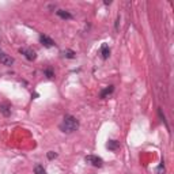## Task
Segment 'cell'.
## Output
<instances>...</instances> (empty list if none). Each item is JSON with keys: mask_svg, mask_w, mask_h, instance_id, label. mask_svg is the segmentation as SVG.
Segmentation results:
<instances>
[{"mask_svg": "<svg viewBox=\"0 0 174 174\" xmlns=\"http://www.w3.org/2000/svg\"><path fill=\"white\" fill-rule=\"evenodd\" d=\"M39 41L42 42V45L44 46H46V48H50V46H55V41L52 38H49L48 36H44L42 34L41 37H39Z\"/></svg>", "mask_w": 174, "mask_h": 174, "instance_id": "5b68a950", "label": "cell"}, {"mask_svg": "<svg viewBox=\"0 0 174 174\" xmlns=\"http://www.w3.org/2000/svg\"><path fill=\"white\" fill-rule=\"evenodd\" d=\"M45 75H46V76H48V77H53V76H55V75H53V71H52L50 68H48V69H45Z\"/></svg>", "mask_w": 174, "mask_h": 174, "instance_id": "5bb4252c", "label": "cell"}, {"mask_svg": "<svg viewBox=\"0 0 174 174\" xmlns=\"http://www.w3.org/2000/svg\"><path fill=\"white\" fill-rule=\"evenodd\" d=\"M64 56H65V57H68V58H74L75 57V53L72 50H67V52H64Z\"/></svg>", "mask_w": 174, "mask_h": 174, "instance_id": "4fadbf2b", "label": "cell"}, {"mask_svg": "<svg viewBox=\"0 0 174 174\" xmlns=\"http://www.w3.org/2000/svg\"><path fill=\"white\" fill-rule=\"evenodd\" d=\"M86 162L87 163H90V164H93V166H95V167H101L103 164V161L99 158V156H95V155H87L86 158Z\"/></svg>", "mask_w": 174, "mask_h": 174, "instance_id": "7a4b0ae2", "label": "cell"}, {"mask_svg": "<svg viewBox=\"0 0 174 174\" xmlns=\"http://www.w3.org/2000/svg\"><path fill=\"white\" fill-rule=\"evenodd\" d=\"M113 90H114V87H113V86L106 87L105 90H102V91H101V98H106V95L112 94V93H113Z\"/></svg>", "mask_w": 174, "mask_h": 174, "instance_id": "30bf717a", "label": "cell"}, {"mask_svg": "<svg viewBox=\"0 0 174 174\" xmlns=\"http://www.w3.org/2000/svg\"><path fill=\"white\" fill-rule=\"evenodd\" d=\"M101 55H102L103 58H107L110 56V49H109V46H107V44H103V45L101 46Z\"/></svg>", "mask_w": 174, "mask_h": 174, "instance_id": "52a82bcc", "label": "cell"}, {"mask_svg": "<svg viewBox=\"0 0 174 174\" xmlns=\"http://www.w3.org/2000/svg\"><path fill=\"white\" fill-rule=\"evenodd\" d=\"M19 52L22 53V55H25V57L27 58V60H30V61L36 60V57H37L36 52L33 50V49H29V48H20Z\"/></svg>", "mask_w": 174, "mask_h": 174, "instance_id": "3957f363", "label": "cell"}, {"mask_svg": "<svg viewBox=\"0 0 174 174\" xmlns=\"http://www.w3.org/2000/svg\"><path fill=\"white\" fill-rule=\"evenodd\" d=\"M0 63L3 65H7V67H10V65L14 64V58L11 57V56H8L7 53H0Z\"/></svg>", "mask_w": 174, "mask_h": 174, "instance_id": "277c9868", "label": "cell"}, {"mask_svg": "<svg viewBox=\"0 0 174 174\" xmlns=\"http://www.w3.org/2000/svg\"><path fill=\"white\" fill-rule=\"evenodd\" d=\"M77 128H79V121L74 116H65L61 125H60V129H61L63 132H67V133L75 132Z\"/></svg>", "mask_w": 174, "mask_h": 174, "instance_id": "6da1fadb", "label": "cell"}, {"mask_svg": "<svg viewBox=\"0 0 174 174\" xmlns=\"http://www.w3.org/2000/svg\"><path fill=\"white\" fill-rule=\"evenodd\" d=\"M0 112L3 113L6 117H8L11 114V109H10V106H8L7 103H1V105H0Z\"/></svg>", "mask_w": 174, "mask_h": 174, "instance_id": "ba28073f", "label": "cell"}, {"mask_svg": "<svg viewBox=\"0 0 174 174\" xmlns=\"http://www.w3.org/2000/svg\"><path fill=\"white\" fill-rule=\"evenodd\" d=\"M106 147L110 150V151H116V150L120 148V143L117 140H109L106 144Z\"/></svg>", "mask_w": 174, "mask_h": 174, "instance_id": "8992f818", "label": "cell"}, {"mask_svg": "<svg viewBox=\"0 0 174 174\" xmlns=\"http://www.w3.org/2000/svg\"><path fill=\"white\" fill-rule=\"evenodd\" d=\"M34 173L36 174H46V171H45V169H44V166L37 164L36 167H34Z\"/></svg>", "mask_w": 174, "mask_h": 174, "instance_id": "8fae6325", "label": "cell"}, {"mask_svg": "<svg viewBox=\"0 0 174 174\" xmlns=\"http://www.w3.org/2000/svg\"><path fill=\"white\" fill-rule=\"evenodd\" d=\"M57 15L60 16V18H63V19H72V15L68 11H64V10H58L57 11Z\"/></svg>", "mask_w": 174, "mask_h": 174, "instance_id": "9c48e42d", "label": "cell"}, {"mask_svg": "<svg viewBox=\"0 0 174 174\" xmlns=\"http://www.w3.org/2000/svg\"><path fill=\"white\" fill-rule=\"evenodd\" d=\"M56 156H57V154H56V152H53V151H49L48 152V158L49 159H53V158H56Z\"/></svg>", "mask_w": 174, "mask_h": 174, "instance_id": "9a60e30c", "label": "cell"}, {"mask_svg": "<svg viewBox=\"0 0 174 174\" xmlns=\"http://www.w3.org/2000/svg\"><path fill=\"white\" fill-rule=\"evenodd\" d=\"M155 173H156V174H164V166H163V163H161L158 167L155 169Z\"/></svg>", "mask_w": 174, "mask_h": 174, "instance_id": "7c38bea8", "label": "cell"}]
</instances>
